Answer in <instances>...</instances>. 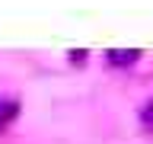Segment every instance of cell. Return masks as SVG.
<instances>
[{
    "instance_id": "obj_1",
    "label": "cell",
    "mask_w": 153,
    "mask_h": 144,
    "mask_svg": "<svg viewBox=\"0 0 153 144\" xmlns=\"http://www.w3.org/2000/svg\"><path fill=\"white\" fill-rule=\"evenodd\" d=\"M137 58H140V51H137V48H128V51H121V48H112V51H108V64L121 67V64H134Z\"/></svg>"
},
{
    "instance_id": "obj_3",
    "label": "cell",
    "mask_w": 153,
    "mask_h": 144,
    "mask_svg": "<svg viewBox=\"0 0 153 144\" xmlns=\"http://www.w3.org/2000/svg\"><path fill=\"white\" fill-rule=\"evenodd\" d=\"M140 125L147 128V131H153V103H147L140 109Z\"/></svg>"
},
{
    "instance_id": "obj_4",
    "label": "cell",
    "mask_w": 153,
    "mask_h": 144,
    "mask_svg": "<svg viewBox=\"0 0 153 144\" xmlns=\"http://www.w3.org/2000/svg\"><path fill=\"white\" fill-rule=\"evenodd\" d=\"M83 58H86V51H70V61H74V64H76V61H83Z\"/></svg>"
},
{
    "instance_id": "obj_2",
    "label": "cell",
    "mask_w": 153,
    "mask_h": 144,
    "mask_svg": "<svg viewBox=\"0 0 153 144\" xmlns=\"http://www.w3.org/2000/svg\"><path fill=\"white\" fill-rule=\"evenodd\" d=\"M16 115H19V103L16 99H0V131H3Z\"/></svg>"
}]
</instances>
